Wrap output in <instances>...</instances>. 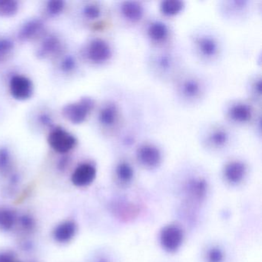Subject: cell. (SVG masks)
<instances>
[{
  "mask_svg": "<svg viewBox=\"0 0 262 262\" xmlns=\"http://www.w3.org/2000/svg\"><path fill=\"white\" fill-rule=\"evenodd\" d=\"M39 122L41 125H43L44 127L50 128V130L54 128L53 127V120L51 116L47 113H42L39 116Z\"/></svg>",
  "mask_w": 262,
  "mask_h": 262,
  "instance_id": "d6a6232c",
  "label": "cell"
},
{
  "mask_svg": "<svg viewBox=\"0 0 262 262\" xmlns=\"http://www.w3.org/2000/svg\"><path fill=\"white\" fill-rule=\"evenodd\" d=\"M21 224L24 228L27 230L33 229V226H34L33 219L29 216L25 215L21 217Z\"/></svg>",
  "mask_w": 262,
  "mask_h": 262,
  "instance_id": "e575fe53",
  "label": "cell"
},
{
  "mask_svg": "<svg viewBox=\"0 0 262 262\" xmlns=\"http://www.w3.org/2000/svg\"><path fill=\"white\" fill-rule=\"evenodd\" d=\"M77 67V62L73 56H67L62 59L60 62L59 68L62 70V73L66 74H70L73 73Z\"/></svg>",
  "mask_w": 262,
  "mask_h": 262,
  "instance_id": "f546056e",
  "label": "cell"
},
{
  "mask_svg": "<svg viewBox=\"0 0 262 262\" xmlns=\"http://www.w3.org/2000/svg\"><path fill=\"white\" fill-rule=\"evenodd\" d=\"M247 174V165L241 160H231L225 164L223 176L230 184L240 183Z\"/></svg>",
  "mask_w": 262,
  "mask_h": 262,
  "instance_id": "2e32d148",
  "label": "cell"
},
{
  "mask_svg": "<svg viewBox=\"0 0 262 262\" xmlns=\"http://www.w3.org/2000/svg\"><path fill=\"white\" fill-rule=\"evenodd\" d=\"M16 214L11 210L0 208V228L3 230L11 229L16 223Z\"/></svg>",
  "mask_w": 262,
  "mask_h": 262,
  "instance_id": "484cf974",
  "label": "cell"
},
{
  "mask_svg": "<svg viewBox=\"0 0 262 262\" xmlns=\"http://www.w3.org/2000/svg\"><path fill=\"white\" fill-rule=\"evenodd\" d=\"M185 4L182 0H163L159 4V10L163 16L172 17L183 11Z\"/></svg>",
  "mask_w": 262,
  "mask_h": 262,
  "instance_id": "44dd1931",
  "label": "cell"
},
{
  "mask_svg": "<svg viewBox=\"0 0 262 262\" xmlns=\"http://www.w3.org/2000/svg\"><path fill=\"white\" fill-rule=\"evenodd\" d=\"M14 50V42L7 37L0 38V62L8 59Z\"/></svg>",
  "mask_w": 262,
  "mask_h": 262,
  "instance_id": "83f0119b",
  "label": "cell"
},
{
  "mask_svg": "<svg viewBox=\"0 0 262 262\" xmlns=\"http://www.w3.org/2000/svg\"><path fill=\"white\" fill-rule=\"evenodd\" d=\"M231 142V133L223 126H214L207 132L204 142L208 148L214 150L226 148Z\"/></svg>",
  "mask_w": 262,
  "mask_h": 262,
  "instance_id": "30bf717a",
  "label": "cell"
},
{
  "mask_svg": "<svg viewBox=\"0 0 262 262\" xmlns=\"http://www.w3.org/2000/svg\"><path fill=\"white\" fill-rule=\"evenodd\" d=\"M192 45L196 55L202 60L211 62L214 60L221 51L219 39L210 33H199L193 38Z\"/></svg>",
  "mask_w": 262,
  "mask_h": 262,
  "instance_id": "6da1fadb",
  "label": "cell"
},
{
  "mask_svg": "<svg viewBox=\"0 0 262 262\" xmlns=\"http://www.w3.org/2000/svg\"><path fill=\"white\" fill-rule=\"evenodd\" d=\"M119 13L127 22L138 24L145 16V7L139 1L127 0L119 4Z\"/></svg>",
  "mask_w": 262,
  "mask_h": 262,
  "instance_id": "4fadbf2b",
  "label": "cell"
},
{
  "mask_svg": "<svg viewBox=\"0 0 262 262\" xmlns=\"http://www.w3.org/2000/svg\"><path fill=\"white\" fill-rule=\"evenodd\" d=\"M183 231L176 225H168L160 233V242L162 248L168 252L177 251L183 242Z\"/></svg>",
  "mask_w": 262,
  "mask_h": 262,
  "instance_id": "9c48e42d",
  "label": "cell"
},
{
  "mask_svg": "<svg viewBox=\"0 0 262 262\" xmlns=\"http://www.w3.org/2000/svg\"><path fill=\"white\" fill-rule=\"evenodd\" d=\"M254 110L252 105L245 101L231 102L225 111L227 119L231 123L245 125L249 123L254 117Z\"/></svg>",
  "mask_w": 262,
  "mask_h": 262,
  "instance_id": "8992f818",
  "label": "cell"
},
{
  "mask_svg": "<svg viewBox=\"0 0 262 262\" xmlns=\"http://www.w3.org/2000/svg\"><path fill=\"white\" fill-rule=\"evenodd\" d=\"M45 29V24L40 19H32L27 21L18 32V38L21 41L33 40L42 36Z\"/></svg>",
  "mask_w": 262,
  "mask_h": 262,
  "instance_id": "e0dca14e",
  "label": "cell"
},
{
  "mask_svg": "<svg viewBox=\"0 0 262 262\" xmlns=\"http://www.w3.org/2000/svg\"><path fill=\"white\" fill-rule=\"evenodd\" d=\"M96 167L90 162H84L76 167L72 174L71 180L76 187H86L93 183L96 177Z\"/></svg>",
  "mask_w": 262,
  "mask_h": 262,
  "instance_id": "5bb4252c",
  "label": "cell"
},
{
  "mask_svg": "<svg viewBox=\"0 0 262 262\" xmlns=\"http://www.w3.org/2000/svg\"><path fill=\"white\" fill-rule=\"evenodd\" d=\"M9 90L13 99L26 101L33 96L34 86L30 78L24 75L16 74L10 78Z\"/></svg>",
  "mask_w": 262,
  "mask_h": 262,
  "instance_id": "ba28073f",
  "label": "cell"
},
{
  "mask_svg": "<svg viewBox=\"0 0 262 262\" xmlns=\"http://www.w3.org/2000/svg\"><path fill=\"white\" fill-rule=\"evenodd\" d=\"M208 262H222L224 260V253L220 248H212L207 254Z\"/></svg>",
  "mask_w": 262,
  "mask_h": 262,
  "instance_id": "1f68e13d",
  "label": "cell"
},
{
  "mask_svg": "<svg viewBox=\"0 0 262 262\" xmlns=\"http://www.w3.org/2000/svg\"><path fill=\"white\" fill-rule=\"evenodd\" d=\"M177 92L181 99L191 103L201 99L204 93V85L195 76H185L178 83Z\"/></svg>",
  "mask_w": 262,
  "mask_h": 262,
  "instance_id": "5b68a950",
  "label": "cell"
},
{
  "mask_svg": "<svg viewBox=\"0 0 262 262\" xmlns=\"http://www.w3.org/2000/svg\"><path fill=\"white\" fill-rule=\"evenodd\" d=\"M16 262H19V261H17V260H16Z\"/></svg>",
  "mask_w": 262,
  "mask_h": 262,
  "instance_id": "d590c367",
  "label": "cell"
},
{
  "mask_svg": "<svg viewBox=\"0 0 262 262\" xmlns=\"http://www.w3.org/2000/svg\"><path fill=\"white\" fill-rule=\"evenodd\" d=\"M84 55L89 62L95 65L106 63L113 57L111 45L102 38H94L87 43Z\"/></svg>",
  "mask_w": 262,
  "mask_h": 262,
  "instance_id": "3957f363",
  "label": "cell"
},
{
  "mask_svg": "<svg viewBox=\"0 0 262 262\" xmlns=\"http://www.w3.org/2000/svg\"><path fill=\"white\" fill-rule=\"evenodd\" d=\"M186 188L191 199L197 201L202 200L206 194V181L201 177L193 178L188 181Z\"/></svg>",
  "mask_w": 262,
  "mask_h": 262,
  "instance_id": "ffe728a7",
  "label": "cell"
},
{
  "mask_svg": "<svg viewBox=\"0 0 262 262\" xmlns=\"http://www.w3.org/2000/svg\"><path fill=\"white\" fill-rule=\"evenodd\" d=\"M82 13L85 19L91 21L96 20L102 16V7L97 3H90L84 6Z\"/></svg>",
  "mask_w": 262,
  "mask_h": 262,
  "instance_id": "d4e9b609",
  "label": "cell"
},
{
  "mask_svg": "<svg viewBox=\"0 0 262 262\" xmlns=\"http://www.w3.org/2000/svg\"><path fill=\"white\" fill-rule=\"evenodd\" d=\"M95 105L96 102L92 98H82L65 105L62 108V115L69 122L74 125H79L86 121L94 110Z\"/></svg>",
  "mask_w": 262,
  "mask_h": 262,
  "instance_id": "7a4b0ae2",
  "label": "cell"
},
{
  "mask_svg": "<svg viewBox=\"0 0 262 262\" xmlns=\"http://www.w3.org/2000/svg\"><path fill=\"white\" fill-rule=\"evenodd\" d=\"M77 228L75 222L66 221L56 226L53 231V237L59 243L70 242L76 235Z\"/></svg>",
  "mask_w": 262,
  "mask_h": 262,
  "instance_id": "ac0fdd59",
  "label": "cell"
},
{
  "mask_svg": "<svg viewBox=\"0 0 262 262\" xmlns=\"http://www.w3.org/2000/svg\"><path fill=\"white\" fill-rule=\"evenodd\" d=\"M49 145L59 154L66 155L73 151L78 144L74 135L61 127H54L49 133Z\"/></svg>",
  "mask_w": 262,
  "mask_h": 262,
  "instance_id": "277c9868",
  "label": "cell"
},
{
  "mask_svg": "<svg viewBox=\"0 0 262 262\" xmlns=\"http://www.w3.org/2000/svg\"><path fill=\"white\" fill-rule=\"evenodd\" d=\"M13 253L4 251L0 252V262H16Z\"/></svg>",
  "mask_w": 262,
  "mask_h": 262,
  "instance_id": "836d02e7",
  "label": "cell"
},
{
  "mask_svg": "<svg viewBox=\"0 0 262 262\" xmlns=\"http://www.w3.org/2000/svg\"><path fill=\"white\" fill-rule=\"evenodd\" d=\"M62 42L55 35L46 36L36 50V56L39 59H46L55 57L62 50Z\"/></svg>",
  "mask_w": 262,
  "mask_h": 262,
  "instance_id": "9a60e30c",
  "label": "cell"
},
{
  "mask_svg": "<svg viewBox=\"0 0 262 262\" xmlns=\"http://www.w3.org/2000/svg\"><path fill=\"white\" fill-rule=\"evenodd\" d=\"M113 211L119 219L123 221L134 219L139 212L137 205L131 203H118L113 206Z\"/></svg>",
  "mask_w": 262,
  "mask_h": 262,
  "instance_id": "7402d4cb",
  "label": "cell"
},
{
  "mask_svg": "<svg viewBox=\"0 0 262 262\" xmlns=\"http://www.w3.org/2000/svg\"><path fill=\"white\" fill-rule=\"evenodd\" d=\"M151 63L159 74H167L174 68L176 60L172 55L164 52L156 55L151 60Z\"/></svg>",
  "mask_w": 262,
  "mask_h": 262,
  "instance_id": "d6986e66",
  "label": "cell"
},
{
  "mask_svg": "<svg viewBox=\"0 0 262 262\" xmlns=\"http://www.w3.org/2000/svg\"><path fill=\"white\" fill-rule=\"evenodd\" d=\"M19 3L16 0H0V16L10 17L19 11Z\"/></svg>",
  "mask_w": 262,
  "mask_h": 262,
  "instance_id": "cb8c5ba5",
  "label": "cell"
},
{
  "mask_svg": "<svg viewBox=\"0 0 262 262\" xmlns=\"http://www.w3.org/2000/svg\"><path fill=\"white\" fill-rule=\"evenodd\" d=\"M115 174L118 181L122 184H128L134 178V169L131 164L126 161H121L117 164L115 170Z\"/></svg>",
  "mask_w": 262,
  "mask_h": 262,
  "instance_id": "603a6c76",
  "label": "cell"
},
{
  "mask_svg": "<svg viewBox=\"0 0 262 262\" xmlns=\"http://www.w3.org/2000/svg\"><path fill=\"white\" fill-rule=\"evenodd\" d=\"M261 78L256 77L250 84V93L253 99L260 100L261 98Z\"/></svg>",
  "mask_w": 262,
  "mask_h": 262,
  "instance_id": "4dcf8cb0",
  "label": "cell"
},
{
  "mask_svg": "<svg viewBox=\"0 0 262 262\" xmlns=\"http://www.w3.org/2000/svg\"><path fill=\"white\" fill-rule=\"evenodd\" d=\"M145 33L152 43L162 45L169 40L171 30L166 23L159 19H154L148 23Z\"/></svg>",
  "mask_w": 262,
  "mask_h": 262,
  "instance_id": "8fae6325",
  "label": "cell"
},
{
  "mask_svg": "<svg viewBox=\"0 0 262 262\" xmlns=\"http://www.w3.org/2000/svg\"><path fill=\"white\" fill-rule=\"evenodd\" d=\"M12 154L7 147H0V174H7L12 166Z\"/></svg>",
  "mask_w": 262,
  "mask_h": 262,
  "instance_id": "4316f807",
  "label": "cell"
},
{
  "mask_svg": "<svg viewBox=\"0 0 262 262\" xmlns=\"http://www.w3.org/2000/svg\"><path fill=\"white\" fill-rule=\"evenodd\" d=\"M136 159L144 168L154 169L162 163V151L155 144L145 142L138 147L136 150Z\"/></svg>",
  "mask_w": 262,
  "mask_h": 262,
  "instance_id": "52a82bcc",
  "label": "cell"
},
{
  "mask_svg": "<svg viewBox=\"0 0 262 262\" xmlns=\"http://www.w3.org/2000/svg\"><path fill=\"white\" fill-rule=\"evenodd\" d=\"M66 8V3L61 0L49 1L46 5V11L47 14L52 17H56L63 13Z\"/></svg>",
  "mask_w": 262,
  "mask_h": 262,
  "instance_id": "f1b7e54d",
  "label": "cell"
},
{
  "mask_svg": "<svg viewBox=\"0 0 262 262\" xmlns=\"http://www.w3.org/2000/svg\"><path fill=\"white\" fill-rule=\"evenodd\" d=\"M120 119V110L114 102H107L101 106L98 113V121L102 128L111 129Z\"/></svg>",
  "mask_w": 262,
  "mask_h": 262,
  "instance_id": "7c38bea8",
  "label": "cell"
}]
</instances>
